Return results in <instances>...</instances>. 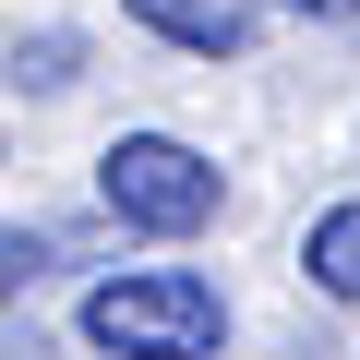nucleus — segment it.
I'll return each instance as SVG.
<instances>
[{"mask_svg": "<svg viewBox=\"0 0 360 360\" xmlns=\"http://www.w3.org/2000/svg\"><path fill=\"white\" fill-rule=\"evenodd\" d=\"M37 276H49V240H37V229H0V312H25Z\"/></svg>", "mask_w": 360, "mask_h": 360, "instance_id": "39448f33", "label": "nucleus"}, {"mask_svg": "<svg viewBox=\"0 0 360 360\" xmlns=\"http://www.w3.org/2000/svg\"><path fill=\"white\" fill-rule=\"evenodd\" d=\"M300 276H312V300H348V312H360V193L300 229Z\"/></svg>", "mask_w": 360, "mask_h": 360, "instance_id": "20e7f679", "label": "nucleus"}, {"mask_svg": "<svg viewBox=\"0 0 360 360\" xmlns=\"http://www.w3.org/2000/svg\"><path fill=\"white\" fill-rule=\"evenodd\" d=\"M84 348L96 360H217L229 348V288L205 264H120L84 288Z\"/></svg>", "mask_w": 360, "mask_h": 360, "instance_id": "f257e3e1", "label": "nucleus"}, {"mask_svg": "<svg viewBox=\"0 0 360 360\" xmlns=\"http://www.w3.org/2000/svg\"><path fill=\"white\" fill-rule=\"evenodd\" d=\"M120 13H132L144 37H168V49H193V60H240L276 0H120Z\"/></svg>", "mask_w": 360, "mask_h": 360, "instance_id": "7ed1b4c3", "label": "nucleus"}, {"mask_svg": "<svg viewBox=\"0 0 360 360\" xmlns=\"http://www.w3.org/2000/svg\"><path fill=\"white\" fill-rule=\"evenodd\" d=\"M13 72H25V84H72V72H84V37H25Z\"/></svg>", "mask_w": 360, "mask_h": 360, "instance_id": "423d86ee", "label": "nucleus"}, {"mask_svg": "<svg viewBox=\"0 0 360 360\" xmlns=\"http://www.w3.org/2000/svg\"><path fill=\"white\" fill-rule=\"evenodd\" d=\"M288 13H300V25H324V37H348V25H360V0H288Z\"/></svg>", "mask_w": 360, "mask_h": 360, "instance_id": "0eeeda50", "label": "nucleus"}, {"mask_svg": "<svg viewBox=\"0 0 360 360\" xmlns=\"http://www.w3.org/2000/svg\"><path fill=\"white\" fill-rule=\"evenodd\" d=\"M96 205L120 229H144V240H193V229H217L229 180H217L205 144H180V132H120L96 156Z\"/></svg>", "mask_w": 360, "mask_h": 360, "instance_id": "f03ea898", "label": "nucleus"}]
</instances>
